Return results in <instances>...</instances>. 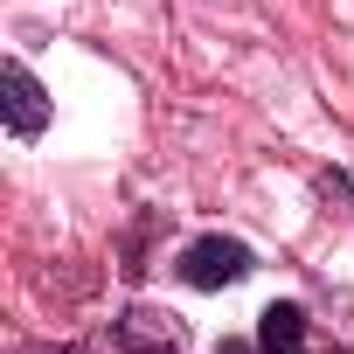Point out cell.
Listing matches in <instances>:
<instances>
[{"mask_svg": "<svg viewBox=\"0 0 354 354\" xmlns=\"http://www.w3.org/2000/svg\"><path fill=\"white\" fill-rule=\"evenodd\" d=\"M257 271V250L243 236H195L181 257H174V278L195 285V292H223V285H243Z\"/></svg>", "mask_w": 354, "mask_h": 354, "instance_id": "1", "label": "cell"}, {"mask_svg": "<svg viewBox=\"0 0 354 354\" xmlns=\"http://www.w3.org/2000/svg\"><path fill=\"white\" fill-rule=\"evenodd\" d=\"M111 347L118 354H181L188 333L174 326V313H153V306H125L111 319Z\"/></svg>", "mask_w": 354, "mask_h": 354, "instance_id": "2", "label": "cell"}, {"mask_svg": "<svg viewBox=\"0 0 354 354\" xmlns=\"http://www.w3.org/2000/svg\"><path fill=\"white\" fill-rule=\"evenodd\" d=\"M0 91H8V97H0V104H8V132H15V139H42V125H49V91L35 84V70H28L21 56L0 70Z\"/></svg>", "mask_w": 354, "mask_h": 354, "instance_id": "3", "label": "cell"}, {"mask_svg": "<svg viewBox=\"0 0 354 354\" xmlns=\"http://www.w3.org/2000/svg\"><path fill=\"white\" fill-rule=\"evenodd\" d=\"M257 354H313V340H306V306L271 299V306L257 313Z\"/></svg>", "mask_w": 354, "mask_h": 354, "instance_id": "4", "label": "cell"}, {"mask_svg": "<svg viewBox=\"0 0 354 354\" xmlns=\"http://www.w3.org/2000/svg\"><path fill=\"white\" fill-rule=\"evenodd\" d=\"M21 354H97V347H21Z\"/></svg>", "mask_w": 354, "mask_h": 354, "instance_id": "5", "label": "cell"}, {"mask_svg": "<svg viewBox=\"0 0 354 354\" xmlns=\"http://www.w3.org/2000/svg\"><path fill=\"white\" fill-rule=\"evenodd\" d=\"M223 354H250V347H243V340H223Z\"/></svg>", "mask_w": 354, "mask_h": 354, "instance_id": "6", "label": "cell"}]
</instances>
